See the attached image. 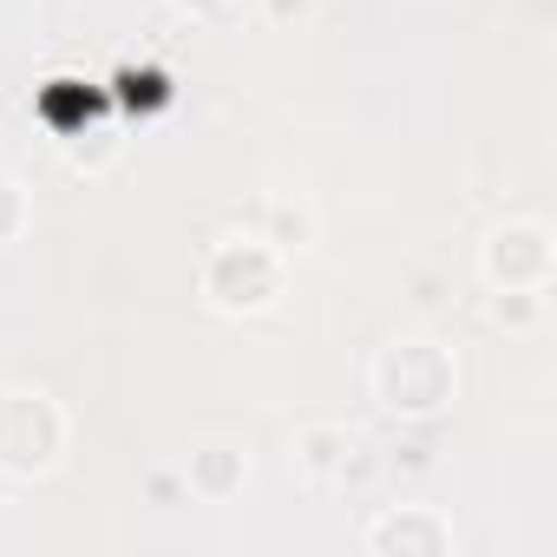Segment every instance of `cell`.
I'll return each instance as SVG.
<instances>
[{"mask_svg": "<svg viewBox=\"0 0 557 557\" xmlns=\"http://www.w3.org/2000/svg\"><path fill=\"white\" fill-rule=\"evenodd\" d=\"M374 381V400L394 413V420H440L453 400H459V361L446 342L433 335H400L374 355L368 368Z\"/></svg>", "mask_w": 557, "mask_h": 557, "instance_id": "1", "label": "cell"}, {"mask_svg": "<svg viewBox=\"0 0 557 557\" xmlns=\"http://www.w3.org/2000/svg\"><path fill=\"white\" fill-rule=\"evenodd\" d=\"M283 275H289V256L269 236H216L203 256V296L223 315H262L283 296Z\"/></svg>", "mask_w": 557, "mask_h": 557, "instance_id": "2", "label": "cell"}, {"mask_svg": "<svg viewBox=\"0 0 557 557\" xmlns=\"http://www.w3.org/2000/svg\"><path fill=\"white\" fill-rule=\"evenodd\" d=\"M66 459V407L40 387H0V472L47 479Z\"/></svg>", "mask_w": 557, "mask_h": 557, "instance_id": "3", "label": "cell"}, {"mask_svg": "<svg viewBox=\"0 0 557 557\" xmlns=\"http://www.w3.org/2000/svg\"><path fill=\"white\" fill-rule=\"evenodd\" d=\"M479 269L492 289H550L557 269V236L544 216H505L485 243H479Z\"/></svg>", "mask_w": 557, "mask_h": 557, "instance_id": "4", "label": "cell"}, {"mask_svg": "<svg viewBox=\"0 0 557 557\" xmlns=\"http://www.w3.org/2000/svg\"><path fill=\"white\" fill-rule=\"evenodd\" d=\"M361 544H368L374 557H446V550H453V524H446L433 505H387V511L361 531Z\"/></svg>", "mask_w": 557, "mask_h": 557, "instance_id": "5", "label": "cell"}, {"mask_svg": "<svg viewBox=\"0 0 557 557\" xmlns=\"http://www.w3.org/2000/svg\"><path fill=\"white\" fill-rule=\"evenodd\" d=\"M361 453H368V440L348 420H309V426H296V466L315 485H348L361 472Z\"/></svg>", "mask_w": 557, "mask_h": 557, "instance_id": "6", "label": "cell"}, {"mask_svg": "<svg viewBox=\"0 0 557 557\" xmlns=\"http://www.w3.org/2000/svg\"><path fill=\"white\" fill-rule=\"evenodd\" d=\"M243 479H249V453H243L236 440H203V446L184 459V485H190L203 505L236 498V492H243Z\"/></svg>", "mask_w": 557, "mask_h": 557, "instance_id": "7", "label": "cell"}, {"mask_svg": "<svg viewBox=\"0 0 557 557\" xmlns=\"http://www.w3.org/2000/svg\"><path fill=\"white\" fill-rule=\"evenodd\" d=\"M269 243L283 249V256L309 249V243H315V210L296 203V197H269Z\"/></svg>", "mask_w": 557, "mask_h": 557, "instance_id": "8", "label": "cell"}, {"mask_svg": "<svg viewBox=\"0 0 557 557\" xmlns=\"http://www.w3.org/2000/svg\"><path fill=\"white\" fill-rule=\"evenodd\" d=\"M544 309H550V296H544V289H492V322H505L511 335L537 329V322H544Z\"/></svg>", "mask_w": 557, "mask_h": 557, "instance_id": "9", "label": "cell"}, {"mask_svg": "<svg viewBox=\"0 0 557 557\" xmlns=\"http://www.w3.org/2000/svg\"><path fill=\"white\" fill-rule=\"evenodd\" d=\"M27 223H34V197H27V184L0 171V249L21 243V236H27Z\"/></svg>", "mask_w": 557, "mask_h": 557, "instance_id": "10", "label": "cell"}, {"mask_svg": "<svg viewBox=\"0 0 557 557\" xmlns=\"http://www.w3.org/2000/svg\"><path fill=\"white\" fill-rule=\"evenodd\" d=\"M309 8H315V0H262V14H269V21H302Z\"/></svg>", "mask_w": 557, "mask_h": 557, "instance_id": "11", "label": "cell"}, {"mask_svg": "<svg viewBox=\"0 0 557 557\" xmlns=\"http://www.w3.org/2000/svg\"><path fill=\"white\" fill-rule=\"evenodd\" d=\"M171 8H177V14H190V21H216L230 0H171Z\"/></svg>", "mask_w": 557, "mask_h": 557, "instance_id": "12", "label": "cell"}]
</instances>
